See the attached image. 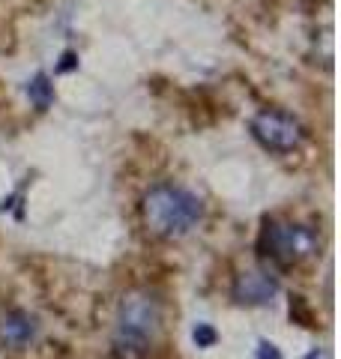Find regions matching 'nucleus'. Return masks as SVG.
Wrapping results in <instances>:
<instances>
[{"label":"nucleus","instance_id":"1","mask_svg":"<svg viewBox=\"0 0 341 359\" xmlns=\"http://www.w3.org/2000/svg\"><path fill=\"white\" fill-rule=\"evenodd\" d=\"M162 330V299L150 290H129L117 309L114 330V359H147Z\"/></svg>","mask_w":341,"mask_h":359},{"label":"nucleus","instance_id":"2","mask_svg":"<svg viewBox=\"0 0 341 359\" xmlns=\"http://www.w3.org/2000/svg\"><path fill=\"white\" fill-rule=\"evenodd\" d=\"M141 216L147 231L162 240H180L192 228H198L203 216V204L198 195L174 183H159L141 201Z\"/></svg>","mask_w":341,"mask_h":359},{"label":"nucleus","instance_id":"3","mask_svg":"<svg viewBox=\"0 0 341 359\" xmlns=\"http://www.w3.org/2000/svg\"><path fill=\"white\" fill-rule=\"evenodd\" d=\"M258 249L264 261L276 266H293L312 257L317 249V233L309 224L290 222V219H267L258 237Z\"/></svg>","mask_w":341,"mask_h":359},{"label":"nucleus","instance_id":"4","mask_svg":"<svg viewBox=\"0 0 341 359\" xmlns=\"http://www.w3.org/2000/svg\"><path fill=\"white\" fill-rule=\"evenodd\" d=\"M252 135L255 141L269 153H293L302 147L305 129L302 123L279 108H267L252 120Z\"/></svg>","mask_w":341,"mask_h":359},{"label":"nucleus","instance_id":"5","mask_svg":"<svg viewBox=\"0 0 341 359\" xmlns=\"http://www.w3.org/2000/svg\"><path fill=\"white\" fill-rule=\"evenodd\" d=\"M39 320L25 309H9L0 314V347L4 351H25L36 341Z\"/></svg>","mask_w":341,"mask_h":359},{"label":"nucleus","instance_id":"6","mask_svg":"<svg viewBox=\"0 0 341 359\" xmlns=\"http://www.w3.org/2000/svg\"><path fill=\"white\" fill-rule=\"evenodd\" d=\"M231 294L240 306H267L279 294V282L276 276L264 273V269H248V273H240L234 278Z\"/></svg>","mask_w":341,"mask_h":359},{"label":"nucleus","instance_id":"7","mask_svg":"<svg viewBox=\"0 0 341 359\" xmlns=\"http://www.w3.org/2000/svg\"><path fill=\"white\" fill-rule=\"evenodd\" d=\"M27 96H30V102H33V108H36V111L51 108V102H54V84H51V78L45 75V72H39L27 84Z\"/></svg>","mask_w":341,"mask_h":359},{"label":"nucleus","instance_id":"8","mask_svg":"<svg viewBox=\"0 0 341 359\" xmlns=\"http://www.w3.org/2000/svg\"><path fill=\"white\" fill-rule=\"evenodd\" d=\"M192 339H195V344L198 347H213L215 344V339H219V332H215L210 323H198L195 327V332H192Z\"/></svg>","mask_w":341,"mask_h":359},{"label":"nucleus","instance_id":"9","mask_svg":"<svg viewBox=\"0 0 341 359\" xmlns=\"http://www.w3.org/2000/svg\"><path fill=\"white\" fill-rule=\"evenodd\" d=\"M258 359H281V353L272 341H258Z\"/></svg>","mask_w":341,"mask_h":359}]
</instances>
